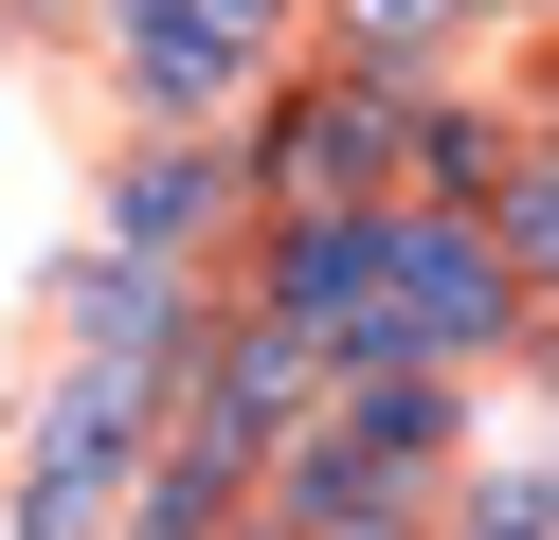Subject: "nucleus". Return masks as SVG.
Returning a JSON list of instances; mask_svg holds the SVG:
<instances>
[{
    "mask_svg": "<svg viewBox=\"0 0 559 540\" xmlns=\"http://www.w3.org/2000/svg\"><path fill=\"white\" fill-rule=\"evenodd\" d=\"M145 396H163V360H73L55 379V432L19 468V540H109V487L145 468Z\"/></svg>",
    "mask_w": 559,
    "mask_h": 540,
    "instance_id": "1",
    "label": "nucleus"
},
{
    "mask_svg": "<svg viewBox=\"0 0 559 540\" xmlns=\"http://www.w3.org/2000/svg\"><path fill=\"white\" fill-rule=\"evenodd\" d=\"M397 127H415V91L343 55L325 91H289V108L253 127V180H271L289 216H307V199H397Z\"/></svg>",
    "mask_w": 559,
    "mask_h": 540,
    "instance_id": "2",
    "label": "nucleus"
},
{
    "mask_svg": "<svg viewBox=\"0 0 559 540\" xmlns=\"http://www.w3.org/2000/svg\"><path fill=\"white\" fill-rule=\"evenodd\" d=\"M217 199H235V163H217V144H181V127H163L145 163L109 180V235H127V252H163V271H199L181 235H199V216H217Z\"/></svg>",
    "mask_w": 559,
    "mask_h": 540,
    "instance_id": "3",
    "label": "nucleus"
}]
</instances>
